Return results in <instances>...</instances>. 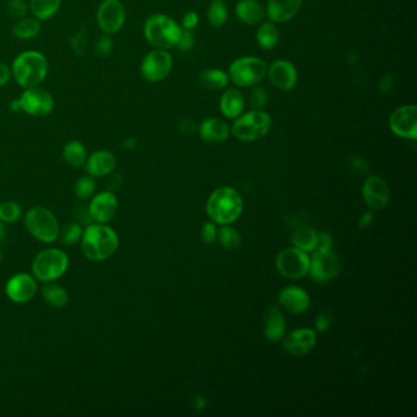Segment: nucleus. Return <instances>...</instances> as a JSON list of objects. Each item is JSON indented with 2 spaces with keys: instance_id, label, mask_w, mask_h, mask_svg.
Returning a JSON list of instances; mask_svg holds the SVG:
<instances>
[{
  "instance_id": "4be33fe9",
  "label": "nucleus",
  "mask_w": 417,
  "mask_h": 417,
  "mask_svg": "<svg viewBox=\"0 0 417 417\" xmlns=\"http://www.w3.org/2000/svg\"><path fill=\"white\" fill-rule=\"evenodd\" d=\"M301 3L302 0H268V19L272 22L288 21L299 12Z\"/></svg>"
},
{
  "instance_id": "5701e85b",
  "label": "nucleus",
  "mask_w": 417,
  "mask_h": 417,
  "mask_svg": "<svg viewBox=\"0 0 417 417\" xmlns=\"http://www.w3.org/2000/svg\"><path fill=\"white\" fill-rule=\"evenodd\" d=\"M263 328H264V336L271 342H278L280 338H283L287 324L284 316L275 306H271L266 311Z\"/></svg>"
},
{
  "instance_id": "412c9836",
  "label": "nucleus",
  "mask_w": 417,
  "mask_h": 417,
  "mask_svg": "<svg viewBox=\"0 0 417 417\" xmlns=\"http://www.w3.org/2000/svg\"><path fill=\"white\" fill-rule=\"evenodd\" d=\"M279 304L293 313H304L310 307V296L299 287H288L280 291Z\"/></svg>"
},
{
  "instance_id": "7c9ffc66",
  "label": "nucleus",
  "mask_w": 417,
  "mask_h": 417,
  "mask_svg": "<svg viewBox=\"0 0 417 417\" xmlns=\"http://www.w3.org/2000/svg\"><path fill=\"white\" fill-rule=\"evenodd\" d=\"M43 299L55 309H63L69 302V294L61 285L50 283L43 288Z\"/></svg>"
},
{
  "instance_id": "79ce46f5",
  "label": "nucleus",
  "mask_w": 417,
  "mask_h": 417,
  "mask_svg": "<svg viewBox=\"0 0 417 417\" xmlns=\"http://www.w3.org/2000/svg\"><path fill=\"white\" fill-rule=\"evenodd\" d=\"M193 43H195V35L193 30H184L177 41V47L180 50H188L193 47Z\"/></svg>"
},
{
  "instance_id": "473e14b6",
  "label": "nucleus",
  "mask_w": 417,
  "mask_h": 417,
  "mask_svg": "<svg viewBox=\"0 0 417 417\" xmlns=\"http://www.w3.org/2000/svg\"><path fill=\"white\" fill-rule=\"evenodd\" d=\"M257 43L263 49H272L279 41V32L273 22H264L257 31Z\"/></svg>"
},
{
  "instance_id": "423d86ee",
  "label": "nucleus",
  "mask_w": 417,
  "mask_h": 417,
  "mask_svg": "<svg viewBox=\"0 0 417 417\" xmlns=\"http://www.w3.org/2000/svg\"><path fill=\"white\" fill-rule=\"evenodd\" d=\"M25 225L31 235L44 244L58 240L59 224L53 212L44 207L30 209L25 215Z\"/></svg>"
},
{
  "instance_id": "864d4df0",
  "label": "nucleus",
  "mask_w": 417,
  "mask_h": 417,
  "mask_svg": "<svg viewBox=\"0 0 417 417\" xmlns=\"http://www.w3.org/2000/svg\"><path fill=\"white\" fill-rule=\"evenodd\" d=\"M136 145V139H128L123 144L124 148H133Z\"/></svg>"
},
{
  "instance_id": "bb28decb",
  "label": "nucleus",
  "mask_w": 417,
  "mask_h": 417,
  "mask_svg": "<svg viewBox=\"0 0 417 417\" xmlns=\"http://www.w3.org/2000/svg\"><path fill=\"white\" fill-rule=\"evenodd\" d=\"M200 82L207 90L220 91L229 84V76L220 69H207L200 74Z\"/></svg>"
},
{
  "instance_id": "a19ab883",
  "label": "nucleus",
  "mask_w": 417,
  "mask_h": 417,
  "mask_svg": "<svg viewBox=\"0 0 417 417\" xmlns=\"http://www.w3.org/2000/svg\"><path fill=\"white\" fill-rule=\"evenodd\" d=\"M113 42L110 37L106 35L99 38L96 43V53L101 58H107L109 54L112 53Z\"/></svg>"
},
{
  "instance_id": "7ed1b4c3",
  "label": "nucleus",
  "mask_w": 417,
  "mask_h": 417,
  "mask_svg": "<svg viewBox=\"0 0 417 417\" xmlns=\"http://www.w3.org/2000/svg\"><path fill=\"white\" fill-rule=\"evenodd\" d=\"M242 198L235 188L224 186L217 188L207 201L209 218L218 224L228 225L235 222L242 212Z\"/></svg>"
},
{
  "instance_id": "09e8293b",
  "label": "nucleus",
  "mask_w": 417,
  "mask_h": 417,
  "mask_svg": "<svg viewBox=\"0 0 417 417\" xmlns=\"http://www.w3.org/2000/svg\"><path fill=\"white\" fill-rule=\"evenodd\" d=\"M11 77V70L8 65L0 63V87L6 85Z\"/></svg>"
},
{
  "instance_id": "3c124183",
  "label": "nucleus",
  "mask_w": 417,
  "mask_h": 417,
  "mask_svg": "<svg viewBox=\"0 0 417 417\" xmlns=\"http://www.w3.org/2000/svg\"><path fill=\"white\" fill-rule=\"evenodd\" d=\"M380 87L383 92L391 91V87H393V80H391V76H385L383 80L380 81Z\"/></svg>"
},
{
  "instance_id": "72a5a7b5",
  "label": "nucleus",
  "mask_w": 417,
  "mask_h": 417,
  "mask_svg": "<svg viewBox=\"0 0 417 417\" xmlns=\"http://www.w3.org/2000/svg\"><path fill=\"white\" fill-rule=\"evenodd\" d=\"M82 234H84V230H82L80 223H69V224L65 225L63 229L59 230L58 239H60L63 245L71 246L81 240Z\"/></svg>"
},
{
  "instance_id": "c9c22d12",
  "label": "nucleus",
  "mask_w": 417,
  "mask_h": 417,
  "mask_svg": "<svg viewBox=\"0 0 417 417\" xmlns=\"http://www.w3.org/2000/svg\"><path fill=\"white\" fill-rule=\"evenodd\" d=\"M218 239H220V245L229 251H235L241 246V236L235 229H233L230 226H224L223 229L220 230Z\"/></svg>"
},
{
  "instance_id": "ddd939ff",
  "label": "nucleus",
  "mask_w": 417,
  "mask_h": 417,
  "mask_svg": "<svg viewBox=\"0 0 417 417\" xmlns=\"http://www.w3.org/2000/svg\"><path fill=\"white\" fill-rule=\"evenodd\" d=\"M391 131L403 139H415L417 137V108L415 106H403L391 114L389 120Z\"/></svg>"
},
{
  "instance_id": "20e7f679",
  "label": "nucleus",
  "mask_w": 417,
  "mask_h": 417,
  "mask_svg": "<svg viewBox=\"0 0 417 417\" xmlns=\"http://www.w3.org/2000/svg\"><path fill=\"white\" fill-rule=\"evenodd\" d=\"M182 31L177 22L161 14L148 17L144 27L145 37L148 43L158 49L166 50L177 47Z\"/></svg>"
},
{
  "instance_id": "58836bf2",
  "label": "nucleus",
  "mask_w": 417,
  "mask_h": 417,
  "mask_svg": "<svg viewBox=\"0 0 417 417\" xmlns=\"http://www.w3.org/2000/svg\"><path fill=\"white\" fill-rule=\"evenodd\" d=\"M267 92L263 87H256L250 95V103L255 110H261L267 103Z\"/></svg>"
},
{
  "instance_id": "39448f33",
  "label": "nucleus",
  "mask_w": 417,
  "mask_h": 417,
  "mask_svg": "<svg viewBox=\"0 0 417 417\" xmlns=\"http://www.w3.org/2000/svg\"><path fill=\"white\" fill-rule=\"evenodd\" d=\"M69 267V257L59 249H46L33 260V275L46 283L59 279Z\"/></svg>"
},
{
  "instance_id": "b1692460",
  "label": "nucleus",
  "mask_w": 417,
  "mask_h": 417,
  "mask_svg": "<svg viewBox=\"0 0 417 417\" xmlns=\"http://www.w3.org/2000/svg\"><path fill=\"white\" fill-rule=\"evenodd\" d=\"M229 135L228 125L220 119L211 118L204 120L200 126L201 139L209 144H220L223 142Z\"/></svg>"
},
{
  "instance_id": "9d476101",
  "label": "nucleus",
  "mask_w": 417,
  "mask_h": 417,
  "mask_svg": "<svg viewBox=\"0 0 417 417\" xmlns=\"http://www.w3.org/2000/svg\"><path fill=\"white\" fill-rule=\"evenodd\" d=\"M126 19L125 6L120 0H104L97 10V23L104 35H114L122 30Z\"/></svg>"
},
{
  "instance_id": "393cba45",
  "label": "nucleus",
  "mask_w": 417,
  "mask_h": 417,
  "mask_svg": "<svg viewBox=\"0 0 417 417\" xmlns=\"http://www.w3.org/2000/svg\"><path fill=\"white\" fill-rule=\"evenodd\" d=\"M244 96L236 88L226 90L220 98V110L226 118L235 119L240 117L244 110Z\"/></svg>"
},
{
  "instance_id": "f3484780",
  "label": "nucleus",
  "mask_w": 417,
  "mask_h": 417,
  "mask_svg": "<svg viewBox=\"0 0 417 417\" xmlns=\"http://www.w3.org/2000/svg\"><path fill=\"white\" fill-rule=\"evenodd\" d=\"M362 196L371 208L382 209L389 202L391 193L387 182L380 177H369L364 184Z\"/></svg>"
},
{
  "instance_id": "aec40b11",
  "label": "nucleus",
  "mask_w": 417,
  "mask_h": 417,
  "mask_svg": "<svg viewBox=\"0 0 417 417\" xmlns=\"http://www.w3.org/2000/svg\"><path fill=\"white\" fill-rule=\"evenodd\" d=\"M86 171L93 177H104L112 174L117 168V158L110 151L93 152L86 161Z\"/></svg>"
},
{
  "instance_id": "a878e982",
  "label": "nucleus",
  "mask_w": 417,
  "mask_h": 417,
  "mask_svg": "<svg viewBox=\"0 0 417 417\" xmlns=\"http://www.w3.org/2000/svg\"><path fill=\"white\" fill-rule=\"evenodd\" d=\"M266 11L257 0H241L236 6V15L246 25H256L262 21Z\"/></svg>"
},
{
  "instance_id": "a211bd4d",
  "label": "nucleus",
  "mask_w": 417,
  "mask_h": 417,
  "mask_svg": "<svg viewBox=\"0 0 417 417\" xmlns=\"http://www.w3.org/2000/svg\"><path fill=\"white\" fill-rule=\"evenodd\" d=\"M317 342V334L309 328L296 329L284 340V349L293 356H302L310 353Z\"/></svg>"
},
{
  "instance_id": "8fccbe9b",
  "label": "nucleus",
  "mask_w": 417,
  "mask_h": 417,
  "mask_svg": "<svg viewBox=\"0 0 417 417\" xmlns=\"http://www.w3.org/2000/svg\"><path fill=\"white\" fill-rule=\"evenodd\" d=\"M372 222H374V213H372V212H366V213L361 217V220L358 222V225H360L361 228H366V226L371 225Z\"/></svg>"
},
{
  "instance_id": "2f4dec72",
  "label": "nucleus",
  "mask_w": 417,
  "mask_h": 417,
  "mask_svg": "<svg viewBox=\"0 0 417 417\" xmlns=\"http://www.w3.org/2000/svg\"><path fill=\"white\" fill-rule=\"evenodd\" d=\"M41 31V22L36 17H22L12 28L14 36L19 39H31Z\"/></svg>"
},
{
  "instance_id": "dca6fc26",
  "label": "nucleus",
  "mask_w": 417,
  "mask_h": 417,
  "mask_svg": "<svg viewBox=\"0 0 417 417\" xmlns=\"http://www.w3.org/2000/svg\"><path fill=\"white\" fill-rule=\"evenodd\" d=\"M118 208V198L110 191L98 193L92 198L91 204L88 206L92 220L102 224H107L108 222H110L115 217Z\"/></svg>"
},
{
  "instance_id": "603ef678",
  "label": "nucleus",
  "mask_w": 417,
  "mask_h": 417,
  "mask_svg": "<svg viewBox=\"0 0 417 417\" xmlns=\"http://www.w3.org/2000/svg\"><path fill=\"white\" fill-rule=\"evenodd\" d=\"M6 225H4V223H3V222H1V220H0V245H1V244H3V241H4V239H6Z\"/></svg>"
},
{
  "instance_id": "4468645a",
  "label": "nucleus",
  "mask_w": 417,
  "mask_h": 417,
  "mask_svg": "<svg viewBox=\"0 0 417 417\" xmlns=\"http://www.w3.org/2000/svg\"><path fill=\"white\" fill-rule=\"evenodd\" d=\"M6 296L12 302L25 304L37 293V282L27 273H20L11 277L6 287Z\"/></svg>"
},
{
  "instance_id": "ea45409f",
  "label": "nucleus",
  "mask_w": 417,
  "mask_h": 417,
  "mask_svg": "<svg viewBox=\"0 0 417 417\" xmlns=\"http://www.w3.org/2000/svg\"><path fill=\"white\" fill-rule=\"evenodd\" d=\"M8 11L11 17L22 19L26 17L28 12V6L25 3V0H10L8 4Z\"/></svg>"
},
{
  "instance_id": "c85d7f7f",
  "label": "nucleus",
  "mask_w": 417,
  "mask_h": 417,
  "mask_svg": "<svg viewBox=\"0 0 417 417\" xmlns=\"http://www.w3.org/2000/svg\"><path fill=\"white\" fill-rule=\"evenodd\" d=\"M61 0H30V9L39 21L53 17L59 10Z\"/></svg>"
},
{
  "instance_id": "0eeeda50",
  "label": "nucleus",
  "mask_w": 417,
  "mask_h": 417,
  "mask_svg": "<svg viewBox=\"0 0 417 417\" xmlns=\"http://www.w3.org/2000/svg\"><path fill=\"white\" fill-rule=\"evenodd\" d=\"M272 126V119L267 113L253 110L245 115H240L233 125V134L236 139L250 142L262 139L268 134Z\"/></svg>"
},
{
  "instance_id": "4c0bfd02",
  "label": "nucleus",
  "mask_w": 417,
  "mask_h": 417,
  "mask_svg": "<svg viewBox=\"0 0 417 417\" xmlns=\"http://www.w3.org/2000/svg\"><path fill=\"white\" fill-rule=\"evenodd\" d=\"M96 182L91 175L81 177L75 184V195L80 200H88L95 195Z\"/></svg>"
},
{
  "instance_id": "f03ea898",
  "label": "nucleus",
  "mask_w": 417,
  "mask_h": 417,
  "mask_svg": "<svg viewBox=\"0 0 417 417\" xmlns=\"http://www.w3.org/2000/svg\"><path fill=\"white\" fill-rule=\"evenodd\" d=\"M48 60L42 53L27 50L14 60L11 75L22 88H30L42 84L48 74Z\"/></svg>"
},
{
  "instance_id": "c03bdc74",
  "label": "nucleus",
  "mask_w": 417,
  "mask_h": 417,
  "mask_svg": "<svg viewBox=\"0 0 417 417\" xmlns=\"http://www.w3.org/2000/svg\"><path fill=\"white\" fill-rule=\"evenodd\" d=\"M332 236L329 234L322 233L317 236V246H316L315 251H328V250H332Z\"/></svg>"
},
{
  "instance_id": "cd10ccee",
  "label": "nucleus",
  "mask_w": 417,
  "mask_h": 417,
  "mask_svg": "<svg viewBox=\"0 0 417 417\" xmlns=\"http://www.w3.org/2000/svg\"><path fill=\"white\" fill-rule=\"evenodd\" d=\"M63 157L68 166L80 168L87 161V151L80 141H70L65 145Z\"/></svg>"
},
{
  "instance_id": "c756f323",
  "label": "nucleus",
  "mask_w": 417,
  "mask_h": 417,
  "mask_svg": "<svg viewBox=\"0 0 417 417\" xmlns=\"http://www.w3.org/2000/svg\"><path fill=\"white\" fill-rule=\"evenodd\" d=\"M317 236L318 234L315 230L302 226L294 231V234L291 236V241L294 244V247H298L302 251L313 252L317 246Z\"/></svg>"
},
{
  "instance_id": "49530a36",
  "label": "nucleus",
  "mask_w": 417,
  "mask_h": 417,
  "mask_svg": "<svg viewBox=\"0 0 417 417\" xmlns=\"http://www.w3.org/2000/svg\"><path fill=\"white\" fill-rule=\"evenodd\" d=\"M331 327V316L329 313H321L316 318V328L318 332H326Z\"/></svg>"
},
{
  "instance_id": "f257e3e1",
  "label": "nucleus",
  "mask_w": 417,
  "mask_h": 417,
  "mask_svg": "<svg viewBox=\"0 0 417 417\" xmlns=\"http://www.w3.org/2000/svg\"><path fill=\"white\" fill-rule=\"evenodd\" d=\"M82 252L90 261L101 262L112 257L119 247L117 231L109 225L88 224L81 237Z\"/></svg>"
},
{
  "instance_id": "1a4fd4ad",
  "label": "nucleus",
  "mask_w": 417,
  "mask_h": 417,
  "mask_svg": "<svg viewBox=\"0 0 417 417\" xmlns=\"http://www.w3.org/2000/svg\"><path fill=\"white\" fill-rule=\"evenodd\" d=\"M311 258L307 252L298 247L285 249L275 260L278 272L285 278L299 279L305 277L310 271Z\"/></svg>"
},
{
  "instance_id": "2eb2a0df",
  "label": "nucleus",
  "mask_w": 417,
  "mask_h": 417,
  "mask_svg": "<svg viewBox=\"0 0 417 417\" xmlns=\"http://www.w3.org/2000/svg\"><path fill=\"white\" fill-rule=\"evenodd\" d=\"M339 268V260L337 255L333 253L332 250L315 251L313 258L311 260L309 272L317 282H326L337 277Z\"/></svg>"
},
{
  "instance_id": "f704fd0d",
  "label": "nucleus",
  "mask_w": 417,
  "mask_h": 417,
  "mask_svg": "<svg viewBox=\"0 0 417 417\" xmlns=\"http://www.w3.org/2000/svg\"><path fill=\"white\" fill-rule=\"evenodd\" d=\"M207 17L211 25H213L214 27L223 26L228 20V9L222 0L212 1V4L208 8Z\"/></svg>"
},
{
  "instance_id": "de8ad7c7",
  "label": "nucleus",
  "mask_w": 417,
  "mask_h": 417,
  "mask_svg": "<svg viewBox=\"0 0 417 417\" xmlns=\"http://www.w3.org/2000/svg\"><path fill=\"white\" fill-rule=\"evenodd\" d=\"M197 23L198 17L196 12L190 11V12H188V14L184 17V21H182L184 30H193L195 27L197 26Z\"/></svg>"
},
{
  "instance_id": "a18cd8bd",
  "label": "nucleus",
  "mask_w": 417,
  "mask_h": 417,
  "mask_svg": "<svg viewBox=\"0 0 417 417\" xmlns=\"http://www.w3.org/2000/svg\"><path fill=\"white\" fill-rule=\"evenodd\" d=\"M202 239L206 244H213L217 239V229L212 223H206L202 228Z\"/></svg>"
},
{
  "instance_id": "9b49d317",
  "label": "nucleus",
  "mask_w": 417,
  "mask_h": 417,
  "mask_svg": "<svg viewBox=\"0 0 417 417\" xmlns=\"http://www.w3.org/2000/svg\"><path fill=\"white\" fill-rule=\"evenodd\" d=\"M20 109L32 117H46L52 113L54 108V99L49 92L41 87L25 88L20 99Z\"/></svg>"
},
{
  "instance_id": "6ab92c4d",
  "label": "nucleus",
  "mask_w": 417,
  "mask_h": 417,
  "mask_svg": "<svg viewBox=\"0 0 417 417\" xmlns=\"http://www.w3.org/2000/svg\"><path fill=\"white\" fill-rule=\"evenodd\" d=\"M268 77L279 90L290 91L298 84V72L294 65L287 60L274 61L268 70Z\"/></svg>"
},
{
  "instance_id": "6e6552de",
  "label": "nucleus",
  "mask_w": 417,
  "mask_h": 417,
  "mask_svg": "<svg viewBox=\"0 0 417 417\" xmlns=\"http://www.w3.org/2000/svg\"><path fill=\"white\" fill-rule=\"evenodd\" d=\"M267 72V65L256 57H244L230 65L229 76L235 85L250 87L261 82Z\"/></svg>"
},
{
  "instance_id": "5fc2aeb1",
  "label": "nucleus",
  "mask_w": 417,
  "mask_h": 417,
  "mask_svg": "<svg viewBox=\"0 0 417 417\" xmlns=\"http://www.w3.org/2000/svg\"><path fill=\"white\" fill-rule=\"evenodd\" d=\"M1 258H3V253H1V249H0V261H1Z\"/></svg>"
},
{
  "instance_id": "e433bc0d",
  "label": "nucleus",
  "mask_w": 417,
  "mask_h": 417,
  "mask_svg": "<svg viewBox=\"0 0 417 417\" xmlns=\"http://www.w3.org/2000/svg\"><path fill=\"white\" fill-rule=\"evenodd\" d=\"M22 208L17 202L6 201L0 204V220L4 223H15L21 217Z\"/></svg>"
},
{
  "instance_id": "37998d69",
  "label": "nucleus",
  "mask_w": 417,
  "mask_h": 417,
  "mask_svg": "<svg viewBox=\"0 0 417 417\" xmlns=\"http://www.w3.org/2000/svg\"><path fill=\"white\" fill-rule=\"evenodd\" d=\"M70 43L76 54H84L86 48V33L84 31H79L74 37L71 38Z\"/></svg>"
},
{
  "instance_id": "f8f14e48",
  "label": "nucleus",
  "mask_w": 417,
  "mask_h": 417,
  "mask_svg": "<svg viewBox=\"0 0 417 417\" xmlns=\"http://www.w3.org/2000/svg\"><path fill=\"white\" fill-rule=\"evenodd\" d=\"M173 59L166 49H157L151 52L141 64V75L148 82L164 80L171 72Z\"/></svg>"
}]
</instances>
